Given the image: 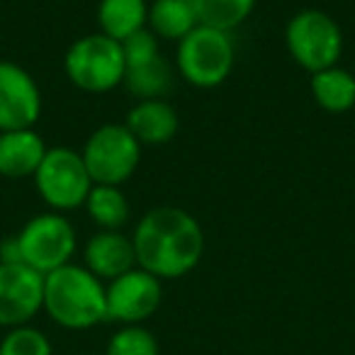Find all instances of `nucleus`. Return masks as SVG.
<instances>
[{
	"instance_id": "39448f33",
	"label": "nucleus",
	"mask_w": 355,
	"mask_h": 355,
	"mask_svg": "<svg viewBox=\"0 0 355 355\" xmlns=\"http://www.w3.org/2000/svg\"><path fill=\"white\" fill-rule=\"evenodd\" d=\"M32 180L42 202L51 212H71L83 207L95 185L80 151L71 146L46 148Z\"/></svg>"
},
{
	"instance_id": "f8f14e48",
	"label": "nucleus",
	"mask_w": 355,
	"mask_h": 355,
	"mask_svg": "<svg viewBox=\"0 0 355 355\" xmlns=\"http://www.w3.org/2000/svg\"><path fill=\"white\" fill-rule=\"evenodd\" d=\"M83 266L105 285L114 277L129 272L132 268H137L132 236L122 232L93 234L83 248Z\"/></svg>"
},
{
	"instance_id": "2eb2a0df",
	"label": "nucleus",
	"mask_w": 355,
	"mask_h": 355,
	"mask_svg": "<svg viewBox=\"0 0 355 355\" xmlns=\"http://www.w3.org/2000/svg\"><path fill=\"white\" fill-rule=\"evenodd\" d=\"M200 25L195 0H153L146 27L166 42H180Z\"/></svg>"
},
{
	"instance_id": "412c9836",
	"label": "nucleus",
	"mask_w": 355,
	"mask_h": 355,
	"mask_svg": "<svg viewBox=\"0 0 355 355\" xmlns=\"http://www.w3.org/2000/svg\"><path fill=\"white\" fill-rule=\"evenodd\" d=\"M105 355H161L158 340L144 324L119 326L107 340Z\"/></svg>"
},
{
	"instance_id": "4468645a",
	"label": "nucleus",
	"mask_w": 355,
	"mask_h": 355,
	"mask_svg": "<svg viewBox=\"0 0 355 355\" xmlns=\"http://www.w3.org/2000/svg\"><path fill=\"white\" fill-rule=\"evenodd\" d=\"M127 129L137 137V141L146 146H161L175 139L180 119L166 98L161 100H137L127 114Z\"/></svg>"
},
{
	"instance_id": "423d86ee",
	"label": "nucleus",
	"mask_w": 355,
	"mask_h": 355,
	"mask_svg": "<svg viewBox=\"0 0 355 355\" xmlns=\"http://www.w3.org/2000/svg\"><path fill=\"white\" fill-rule=\"evenodd\" d=\"M285 46L300 69L319 73L331 66H338L343 54V32L329 12L306 8L287 22Z\"/></svg>"
},
{
	"instance_id": "7ed1b4c3",
	"label": "nucleus",
	"mask_w": 355,
	"mask_h": 355,
	"mask_svg": "<svg viewBox=\"0 0 355 355\" xmlns=\"http://www.w3.org/2000/svg\"><path fill=\"white\" fill-rule=\"evenodd\" d=\"M64 71L71 83L83 93H110L124 83L127 73L122 44L105 37L103 32L80 37L66 51Z\"/></svg>"
},
{
	"instance_id": "0eeeda50",
	"label": "nucleus",
	"mask_w": 355,
	"mask_h": 355,
	"mask_svg": "<svg viewBox=\"0 0 355 355\" xmlns=\"http://www.w3.org/2000/svg\"><path fill=\"white\" fill-rule=\"evenodd\" d=\"M20 258L32 270L49 275L69 266L78 246L76 229L61 212H42L15 234Z\"/></svg>"
},
{
	"instance_id": "f3484780",
	"label": "nucleus",
	"mask_w": 355,
	"mask_h": 355,
	"mask_svg": "<svg viewBox=\"0 0 355 355\" xmlns=\"http://www.w3.org/2000/svg\"><path fill=\"white\" fill-rule=\"evenodd\" d=\"M148 22L146 0H100L98 27L105 37L122 44L134 32L144 30Z\"/></svg>"
},
{
	"instance_id": "ddd939ff",
	"label": "nucleus",
	"mask_w": 355,
	"mask_h": 355,
	"mask_svg": "<svg viewBox=\"0 0 355 355\" xmlns=\"http://www.w3.org/2000/svg\"><path fill=\"white\" fill-rule=\"evenodd\" d=\"M46 144L37 129H15L0 132V178L22 180L35 178L42 158L46 153Z\"/></svg>"
},
{
	"instance_id": "1a4fd4ad",
	"label": "nucleus",
	"mask_w": 355,
	"mask_h": 355,
	"mask_svg": "<svg viewBox=\"0 0 355 355\" xmlns=\"http://www.w3.org/2000/svg\"><path fill=\"white\" fill-rule=\"evenodd\" d=\"M105 300H107V321L119 326L144 324L161 309L163 280L137 266L105 285Z\"/></svg>"
},
{
	"instance_id": "aec40b11",
	"label": "nucleus",
	"mask_w": 355,
	"mask_h": 355,
	"mask_svg": "<svg viewBox=\"0 0 355 355\" xmlns=\"http://www.w3.org/2000/svg\"><path fill=\"white\" fill-rule=\"evenodd\" d=\"M200 25L232 32L251 17L256 0H195Z\"/></svg>"
},
{
	"instance_id": "9b49d317",
	"label": "nucleus",
	"mask_w": 355,
	"mask_h": 355,
	"mask_svg": "<svg viewBox=\"0 0 355 355\" xmlns=\"http://www.w3.org/2000/svg\"><path fill=\"white\" fill-rule=\"evenodd\" d=\"M42 114V90L20 64L0 61V132L35 129Z\"/></svg>"
},
{
	"instance_id": "5701e85b",
	"label": "nucleus",
	"mask_w": 355,
	"mask_h": 355,
	"mask_svg": "<svg viewBox=\"0 0 355 355\" xmlns=\"http://www.w3.org/2000/svg\"><path fill=\"white\" fill-rule=\"evenodd\" d=\"M122 51H124V64L129 66H139V64H146V61L156 59L161 51H158V37L153 35L148 27L144 30L134 32L132 37L122 42Z\"/></svg>"
},
{
	"instance_id": "6ab92c4d",
	"label": "nucleus",
	"mask_w": 355,
	"mask_h": 355,
	"mask_svg": "<svg viewBox=\"0 0 355 355\" xmlns=\"http://www.w3.org/2000/svg\"><path fill=\"white\" fill-rule=\"evenodd\" d=\"M122 85L137 100H161L173 85V66L158 54L146 64L129 66Z\"/></svg>"
},
{
	"instance_id": "20e7f679",
	"label": "nucleus",
	"mask_w": 355,
	"mask_h": 355,
	"mask_svg": "<svg viewBox=\"0 0 355 355\" xmlns=\"http://www.w3.org/2000/svg\"><path fill=\"white\" fill-rule=\"evenodd\" d=\"M236 49L232 32L198 25L185 40L178 42V71L195 88H217L232 76Z\"/></svg>"
},
{
	"instance_id": "a211bd4d",
	"label": "nucleus",
	"mask_w": 355,
	"mask_h": 355,
	"mask_svg": "<svg viewBox=\"0 0 355 355\" xmlns=\"http://www.w3.org/2000/svg\"><path fill=\"white\" fill-rule=\"evenodd\" d=\"M83 207L100 232H119L132 214L127 195L117 185H93Z\"/></svg>"
},
{
	"instance_id": "f257e3e1",
	"label": "nucleus",
	"mask_w": 355,
	"mask_h": 355,
	"mask_svg": "<svg viewBox=\"0 0 355 355\" xmlns=\"http://www.w3.org/2000/svg\"><path fill=\"white\" fill-rule=\"evenodd\" d=\"M137 266L158 280H178L193 272L205 256L202 224L183 207H153L132 234Z\"/></svg>"
},
{
	"instance_id": "6e6552de",
	"label": "nucleus",
	"mask_w": 355,
	"mask_h": 355,
	"mask_svg": "<svg viewBox=\"0 0 355 355\" xmlns=\"http://www.w3.org/2000/svg\"><path fill=\"white\" fill-rule=\"evenodd\" d=\"M80 156L95 185L122 188V183L137 173L141 144L129 132L127 124H103L88 137Z\"/></svg>"
},
{
	"instance_id": "f03ea898",
	"label": "nucleus",
	"mask_w": 355,
	"mask_h": 355,
	"mask_svg": "<svg viewBox=\"0 0 355 355\" xmlns=\"http://www.w3.org/2000/svg\"><path fill=\"white\" fill-rule=\"evenodd\" d=\"M54 324L69 331H88L107 321L105 282L85 266H69L44 275V309Z\"/></svg>"
},
{
	"instance_id": "4be33fe9",
	"label": "nucleus",
	"mask_w": 355,
	"mask_h": 355,
	"mask_svg": "<svg viewBox=\"0 0 355 355\" xmlns=\"http://www.w3.org/2000/svg\"><path fill=\"white\" fill-rule=\"evenodd\" d=\"M0 355H54V348L44 331L27 324L8 329V334L0 338Z\"/></svg>"
},
{
	"instance_id": "9d476101",
	"label": "nucleus",
	"mask_w": 355,
	"mask_h": 355,
	"mask_svg": "<svg viewBox=\"0 0 355 355\" xmlns=\"http://www.w3.org/2000/svg\"><path fill=\"white\" fill-rule=\"evenodd\" d=\"M44 309V275L25 263H0V329L32 324Z\"/></svg>"
},
{
	"instance_id": "dca6fc26",
	"label": "nucleus",
	"mask_w": 355,
	"mask_h": 355,
	"mask_svg": "<svg viewBox=\"0 0 355 355\" xmlns=\"http://www.w3.org/2000/svg\"><path fill=\"white\" fill-rule=\"evenodd\" d=\"M311 98L324 112L343 114L355 107V76L340 66L311 73Z\"/></svg>"
}]
</instances>
